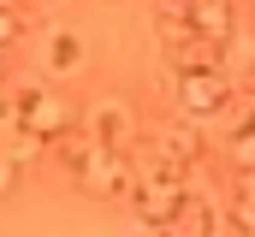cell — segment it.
Masks as SVG:
<instances>
[{
  "instance_id": "6da1fadb",
  "label": "cell",
  "mask_w": 255,
  "mask_h": 237,
  "mask_svg": "<svg viewBox=\"0 0 255 237\" xmlns=\"http://www.w3.org/2000/svg\"><path fill=\"white\" fill-rule=\"evenodd\" d=\"M184 196H190V172H184L178 160H154V166L136 160V190H130V202H136V214H142L148 226L172 220V214L184 208Z\"/></svg>"
},
{
  "instance_id": "7a4b0ae2",
  "label": "cell",
  "mask_w": 255,
  "mask_h": 237,
  "mask_svg": "<svg viewBox=\"0 0 255 237\" xmlns=\"http://www.w3.org/2000/svg\"><path fill=\"white\" fill-rule=\"evenodd\" d=\"M12 124H18L24 136H36V142H54V136H65V130L77 124V118H71V107H65L60 95H48V89H24Z\"/></svg>"
},
{
  "instance_id": "3957f363",
  "label": "cell",
  "mask_w": 255,
  "mask_h": 237,
  "mask_svg": "<svg viewBox=\"0 0 255 237\" xmlns=\"http://www.w3.org/2000/svg\"><path fill=\"white\" fill-rule=\"evenodd\" d=\"M77 178H83V190H95V196H130V190H136V154H130V148H95V160Z\"/></svg>"
},
{
  "instance_id": "277c9868",
  "label": "cell",
  "mask_w": 255,
  "mask_h": 237,
  "mask_svg": "<svg viewBox=\"0 0 255 237\" xmlns=\"http://www.w3.org/2000/svg\"><path fill=\"white\" fill-rule=\"evenodd\" d=\"M166 54L178 71H220V59H226V42H208V36H196L190 24H166Z\"/></svg>"
},
{
  "instance_id": "5b68a950",
  "label": "cell",
  "mask_w": 255,
  "mask_h": 237,
  "mask_svg": "<svg viewBox=\"0 0 255 237\" xmlns=\"http://www.w3.org/2000/svg\"><path fill=\"white\" fill-rule=\"evenodd\" d=\"M232 101V83L220 77V71H184L178 77V107L190 118H208V113H220Z\"/></svg>"
},
{
  "instance_id": "8992f818",
  "label": "cell",
  "mask_w": 255,
  "mask_h": 237,
  "mask_svg": "<svg viewBox=\"0 0 255 237\" xmlns=\"http://www.w3.org/2000/svg\"><path fill=\"white\" fill-rule=\"evenodd\" d=\"M154 232L160 237H226V220L214 214L208 196H184V208H178L172 220H160Z\"/></svg>"
},
{
  "instance_id": "52a82bcc",
  "label": "cell",
  "mask_w": 255,
  "mask_h": 237,
  "mask_svg": "<svg viewBox=\"0 0 255 237\" xmlns=\"http://www.w3.org/2000/svg\"><path fill=\"white\" fill-rule=\"evenodd\" d=\"M232 0H196V12H190V30L196 36H208V42H232Z\"/></svg>"
},
{
  "instance_id": "ba28073f",
  "label": "cell",
  "mask_w": 255,
  "mask_h": 237,
  "mask_svg": "<svg viewBox=\"0 0 255 237\" xmlns=\"http://www.w3.org/2000/svg\"><path fill=\"white\" fill-rule=\"evenodd\" d=\"M154 148H160V160L190 166L196 154H202V136H196V124H172V130H160V136H154Z\"/></svg>"
},
{
  "instance_id": "9c48e42d",
  "label": "cell",
  "mask_w": 255,
  "mask_h": 237,
  "mask_svg": "<svg viewBox=\"0 0 255 237\" xmlns=\"http://www.w3.org/2000/svg\"><path fill=\"white\" fill-rule=\"evenodd\" d=\"M83 124L95 130V142H101V148H130V124H125L119 107H101V113H89Z\"/></svg>"
},
{
  "instance_id": "30bf717a",
  "label": "cell",
  "mask_w": 255,
  "mask_h": 237,
  "mask_svg": "<svg viewBox=\"0 0 255 237\" xmlns=\"http://www.w3.org/2000/svg\"><path fill=\"white\" fill-rule=\"evenodd\" d=\"M77 59H83V42H77V36H54L48 65H54V71H77Z\"/></svg>"
},
{
  "instance_id": "8fae6325",
  "label": "cell",
  "mask_w": 255,
  "mask_h": 237,
  "mask_svg": "<svg viewBox=\"0 0 255 237\" xmlns=\"http://www.w3.org/2000/svg\"><path fill=\"white\" fill-rule=\"evenodd\" d=\"M232 160H238V172H255V130H250V124L238 130V142H232Z\"/></svg>"
},
{
  "instance_id": "7c38bea8",
  "label": "cell",
  "mask_w": 255,
  "mask_h": 237,
  "mask_svg": "<svg viewBox=\"0 0 255 237\" xmlns=\"http://www.w3.org/2000/svg\"><path fill=\"white\" fill-rule=\"evenodd\" d=\"M196 0H160V24H190Z\"/></svg>"
},
{
  "instance_id": "4fadbf2b",
  "label": "cell",
  "mask_w": 255,
  "mask_h": 237,
  "mask_svg": "<svg viewBox=\"0 0 255 237\" xmlns=\"http://www.w3.org/2000/svg\"><path fill=\"white\" fill-rule=\"evenodd\" d=\"M238 232L255 237V190H244V196H238Z\"/></svg>"
},
{
  "instance_id": "5bb4252c",
  "label": "cell",
  "mask_w": 255,
  "mask_h": 237,
  "mask_svg": "<svg viewBox=\"0 0 255 237\" xmlns=\"http://www.w3.org/2000/svg\"><path fill=\"white\" fill-rule=\"evenodd\" d=\"M12 42H18V12L0 6V48H12Z\"/></svg>"
},
{
  "instance_id": "9a60e30c",
  "label": "cell",
  "mask_w": 255,
  "mask_h": 237,
  "mask_svg": "<svg viewBox=\"0 0 255 237\" xmlns=\"http://www.w3.org/2000/svg\"><path fill=\"white\" fill-rule=\"evenodd\" d=\"M12 184H18V160H6V154H0V196H6Z\"/></svg>"
},
{
  "instance_id": "2e32d148",
  "label": "cell",
  "mask_w": 255,
  "mask_h": 237,
  "mask_svg": "<svg viewBox=\"0 0 255 237\" xmlns=\"http://www.w3.org/2000/svg\"><path fill=\"white\" fill-rule=\"evenodd\" d=\"M12 113H18V95H6V89H0V124H12Z\"/></svg>"
},
{
  "instance_id": "e0dca14e",
  "label": "cell",
  "mask_w": 255,
  "mask_h": 237,
  "mask_svg": "<svg viewBox=\"0 0 255 237\" xmlns=\"http://www.w3.org/2000/svg\"><path fill=\"white\" fill-rule=\"evenodd\" d=\"M250 130H255V118H250Z\"/></svg>"
}]
</instances>
